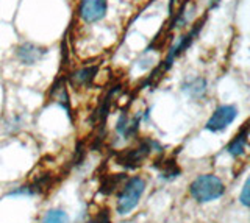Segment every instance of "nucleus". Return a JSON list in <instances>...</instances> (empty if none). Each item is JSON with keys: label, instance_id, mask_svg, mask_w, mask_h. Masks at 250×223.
Returning <instances> with one entry per match:
<instances>
[{"label": "nucleus", "instance_id": "f257e3e1", "mask_svg": "<svg viewBox=\"0 0 250 223\" xmlns=\"http://www.w3.org/2000/svg\"><path fill=\"white\" fill-rule=\"evenodd\" d=\"M153 151L163 153V145L152 137H144L136 147L114 153V161L117 166H121L125 170H135L146 163Z\"/></svg>", "mask_w": 250, "mask_h": 223}, {"label": "nucleus", "instance_id": "f03ea898", "mask_svg": "<svg viewBox=\"0 0 250 223\" xmlns=\"http://www.w3.org/2000/svg\"><path fill=\"white\" fill-rule=\"evenodd\" d=\"M189 195L199 204L216 202L225 195V184L217 175L203 173L194 178L189 184Z\"/></svg>", "mask_w": 250, "mask_h": 223}, {"label": "nucleus", "instance_id": "7ed1b4c3", "mask_svg": "<svg viewBox=\"0 0 250 223\" xmlns=\"http://www.w3.org/2000/svg\"><path fill=\"white\" fill-rule=\"evenodd\" d=\"M147 187V183L143 176H131L127 178L121 186L116 200V212L119 215H128L139 204Z\"/></svg>", "mask_w": 250, "mask_h": 223}, {"label": "nucleus", "instance_id": "20e7f679", "mask_svg": "<svg viewBox=\"0 0 250 223\" xmlns=\"http://www.w3.org/2000/svg\"><path fill=\"white\" fill-rule=\"evenodd\" d=\"M207 14L203 16L202 19H199L195 24L189 28V32L182 35V36H178L177 39L170 44V47L167 49V53H166V58L163 59V63L160 64V69L163 71V74H166L167 71H170V67L174 66L175 63V59L182 55V53H185L188 49L191 47L192 42L195 41V37H197L200 35V32L203 30V25H205V22H207Z\"/></svg>", "mask_w": 250, "mask_h": 223}, {"label": "nucleus", "instance_id": "39448f33", "mask_svg": "<svg viewBox=\"0 0 250 223\" xmlns=\"http://www.w3.org/2000/svg\"><path fill=\"white\" fill-rule=\"evenodd\" d=\"M239 116V110L236 105H219L213 114L209 116V119L205 124V130L209 133H222L229 128L234 120Z\"/></svg>", "mask_w": 250, "mask_h": 223}, {"label": "nucleus", "instance_id": "423d86ee", "mask_svg": "<svg viewBox=\"0 0 250 223\" xmlns=\"http://www.w3.org/2000/svg\"><path fill=\"white\" fill-rule=\"evenodd\" d=\"M108 13V0H78L77 16L83 24L92 25L104 20Z\"/></svg>", "mask_w": 250, "mask_h": 223}, {"label": "nucleus", "instance_id": "0eeeda50", "mask_svg": "<svg viewBox=\"0 0 250 223\" xmlns=\"http://www.w3.org/2000/svg\"><path fill=\"white\" fill-rule=\"evenodd\" d=\"M47 55V49L42 45H38L35 42L25 41L19 44L14 50V56L19 61V64L31 67L38 64L39 61H42V58Z\"/></svg>", "mask_w": 250, "mask_h": 223}, {"label": "nucleus", "instance_id": "6e6552de", "mask_svg": "<svg viewBox=\"0 0 250 223\" xmlns=\"http://www.w3.org/2000/svg\"><path fill=\"white\" fill-rule=\"evenodd\" d=\"M143 122V112H136L135 116H128L127 112H122L119 119L116 120L114 131L117 137L122 141H130L139 133V125Z\"/></svg>", "mask_w": 250, "mask_h": 223}, {"label": "nucleus", "instance_id": "1a4fd4ad", "mask_svg": "<svg viewBox=\"0 0 250 223\" xmlns=\"http://www.w3.org/2000/svg\"><path fill=\"white\" fill-rule=\"evenodd\" d=\"M99 74V66H84L82 69H77L72 74L69 75V83L70 86H74L77 89H83V88H91L94 81L97 78Z\"/></svg>", "mask_w": 250, "mask_h": 223}, {"label": "nucleus", "instance_id": "9d476101", "mask_svg": "<svg viewBox=\"0 0 250 223\" xmlns=\"http://www.w3.org/2000/svg\"><path fill=\"white\" fill-rule=\"evenodd\" d=\"M249 122H246L241 127V130L236 133V136L227 144L225 151L227 155H230L233 159H239L247 153V145H249Z\"/></svg>", "mask_w": 250, "mask_h": 223}, {"label": "nucleus", "instance_id": "9b49d317", "mask_svg": "<svg viewBox=\"0 0 250 223\" xmlns=\"http://www.w3.org/2000/svg\"><path fill=\"white\" fill-rule=\"evenodd\" d=\"M182 91L186 97H189L194 102H200L208 94V83L203 76H194V78L185 80L182 84Z\"/></svg>", "mask_w": 250, "mask_h": 223}, {"label": "nucleus", "instance_id": "f8f14e48", "mask_svg": "<svg viewBox=\"0 0 250 223\" xmlns=\"http://www.w3.org/2000/svg\"><path fill=\"white\" fill-rule=\"evenodd\" d=\"M49 98L53 100V102H57L62 110L66 111L67 117L72 120V106H70V97H69L67 84H66L64 78H60L55 81V84L49 92Z\"/></svg>", "mask_w": 250, "mask_h": 223}, {"label": "nucleus", "instance_id": "ddd939ff", "mask_svg": "<svg viewBox=\"0 0 250 223\" xmlns=\"http://www.w3.org/2000/svg\"><path fill=\"white\" fill-rule=\"evenodd\" d=\"M153 168L158 170V178L161 181H174L182 176V168L178 167L174 158H160L153 163Z\"/></svg>", "mask_w": 250, "mask_h": 223}, {"label": "nucleus", "instance_id": "4468645a", "mask_svg": "<svg viewBox=\"0 0 250 223\" xmlns=\"http://www.w3.org/2000/svg\"><path fill=\"white\" fill-rule=\"evenodd\" d=\"M127 178H128L127 173L105 175L104 178H102L99 192H100L102 195H111V194H114V192L122 186V184L125 183V180H127Z\"/></svg>", "mask_w": 250, "mask_h": 223}, {"label": "nucleus", "instance_id": "2eb2a0df", "mask_svg": "<svg viewBox=\"0 0 250 223\" xmlns=\"http://www.w3.org/2000/svg\"><path fill=\"white\" fill-rule=\"evenodd\" d=\"M192 13H194V8H189V0H186V2L177 10L175 16L172 18V22H170V25H169L170 32H174V30H182V28H185L191 22L189 14H192Z\"/></svg>", "mask_w": 250, "mask_h": 223}, {"label": "nucleus", "instance_id": "dca6fc26", "mask_svg": "<svg viewBox=\"0 0 250 223\" xmlns=\"http://www.w3.org/2000/svg\"><path fill=\"white\" fill-rule=\"evenodd\" d=\"M41 223H70V217L62 209H49L42 217Z\"/></svg>", "mask_w": 250, "mask_h": 223}, {"label": "nucleus", "instance_id": "f3484780", "mask_svg": "<svg viewBox=\"0 0 250 223\" xmlns=\"http://www.w3.org/2000/svg\"><path fill=\"white\" fill-rule=\"evenodd\" d=\"M86 223H113L111 222V215L106 207H100L97 212H94L91 215L89 220H86Z\"/></svg>", "mask_w": 250, "mask_h": 223}, {"label": "nucleus", "instance_id": "a211bd4d", "mask_svg": "<svg viewBox=\"0 0 250 223\" xmlns=\"http://www.w3.org/2000/svg\"><path fill=\"white\" fill-rule=\"evenodd\" d=\"M249 189H250V178H246L244 184H242V190L239 194V203L244 206V207H249L250 206V194H249Z\"/></svg>", "mask_w": 250, "mask_h": 223}, {"label": "nucleus", "instance_id": "6ab92c4d", "mask_svg": "<svg viewBox=\"0 0 250 223\" xmlns=\"http://www.w3.org/2000/svg\"><path fill=\"white\" fill-rule=\"evenodd\" d=\"M221 5V0H208V10H216Z\"/></svg>", "mask_w": 250, "mask_h": 223}, {"label": "nucleus", "instance_id": "aec40b11", "mask_svg": "<svg viewBox=\"0 0 250 223\" xmlns=\"http://www.w3.org/2000/svg\"><path fill=\"white\" fill-rule=\"evenodd\" d=\"M175 3H177V0H169V14H170V16L174 14V6H175Z\"/></svg>", "mask_w": 250, "mask_h": 223}]
</instances>
